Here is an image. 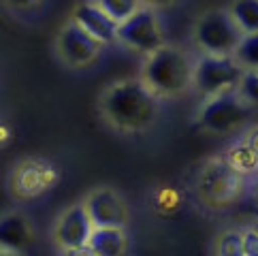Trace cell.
<instances>
[{
	"label": "cell",
	"mask_w": 258,
	"mask_h": 256,
	"mask_svg": "<svg viewBox=\"0 0 258 256\" xmlns=\"http://www.w3.org/2000/svg\"><path fill=\"white\" fill-rule=\"evenodd\" d=\"M98 111L119 133H145L160 115V98L141 77L109 84L98 96Z\"/></svg>",
	"instance_id": "1"
},
{
	"label": "cell",
	"mask_w": 258,
	"mask_h": 256,
	"mask_svg": "<svg viewBox=\"0 0 258 256\" xmlns=\"http://www.w3.org/2000/svg\"><path fill=\"white\" fill-rule=\"evenodd\" d=\"M141 79L158 98L181 96L195 88V60L181 47L164 45L152 56H145Z\"/></svg>",
	"instance_id": "2"
},
{
	"label": "cell",
	"mask_w": 258,
	"mask_h": 256,
	"mask_svg": "<svg viewBox=\"0 0 258 256\" xmlns=\"http://www.w3.org/2000/svg\"><path fill=\"white\" fill-rule=\"evenodd\" d=\"M243 36L228 9H209L201 13L192 30L195 45L207 56H235Z\"/></svg>",
	"instance_id": "3"
},
{
	"label": "cell",
	"mask_w": 258,
	"mask_h": 256,
	"mask_svg": "<svg viewBox=\"0 0 258 256\" xmlns=\"http://www.w3.org/2000/svg\"><path fill=\"white\" fill-rule=\"evenodd\" d=\"M197 195L211 209L230 207L243 195V175L224 158L209 160L197 175Z\"/></svg>",
	"instance_id": "4"
},
{
	"label": "cell",
	"mask_w": 258,
	"mask_h": 256,
	"mask_svg": "<svg viewBox=\"0 0 258 256\" xmlns=\"http://www.w3.org/2000/svg\"><path fill=\"white\" fill-rule=\"evenodd\" d=\"M252 105L241 96L239 90L205 98L197 113V124L211 135H230L250 117Z\"/></svg>",
	"instance_id": "5"
},
{
	"label": "cell",
	"mask_w": 258,
	"mask_h": 256,
	"mask_svg": "<svg viewBox=\"0 0 258 256\" xmlns=\"http://www.w3.org/2000/svg\"><path fill=\"white\" fill-rule=\"evenodd\" d=\"M245 69L235 56H207L201 53L195 60V88L205 98L239 90Z\"/></svg>",
	"instance_id": "6"
},
{
	"label": "cell",
	"mask_w": 258,
	"mask_h": 256,
	"mask_svg": "<svg viewBox=\"0 0 258 256\" xmlns=\"http://www.w3.org/2000/svg\"><path fill=\"white\" fill-rule=\"evenodd\" d=\"M117 43H122L124 47L137 53H143V56H152L154 51L162 49L167 45V39H164L158 11L150 7H141L131 20L119 24Z\"/></svg>",
	"instance_id": "7"
},
{
	"label": "cell",
	"mask_w": 258,
	"mask_h": 256,
	"mask_svg": "<svg viewBox=\"0 0 258 256\" xmlns=\"http://www.w3.org/2000/svg\"><path fill=\"white\" fill-rule=\"evenodd\" d=\"M56 51L71 69H84L94 64L103 51V43L86 32L75 20H69L56 36Z\"/></svg>",
	"instance_id": "8"
},
{
	"label": "cell",
	"mask_w": 258,
	"mask_h": 256,
	"mask_svg": "<svg viewBox=\"0 0 258 256\" xmlns=\"http://www.w3.org/2000/svg\"><path fill=\"white\" fill-rule=\"evenodd\" d=\"M60 179V171L56 164L45 158H28L15 167L11 175V192L15 199H36L49 192Z\"/></svg>",
	"instance_id": "9"
},
{
	"label": "cell",
	"mask_w": 258,
	"mask_h": 256,
	"mask_svg": "<svg viewBox=\"0 0 258 256\" xmlns=\"http://www.w3.org/2000/svg\"><path fill=\"white\" fill-rule=\"evenodd\" d=\"M94 231H96V226L90 220V214L84 205V201H79V203L67 207L56 218V224H53V241H56V245L62 252H67L73 248L88 245Z\"/></svg>",
	"instance_id": "10"
},
{
	"label": "cell",
	"mask_w": 258,
	"mask_h": 256,
	"mask_svg": "<svg viewBox=\"0 0 258 256\" xmlns=\"http://www.w3.org/2000/svg\"><path fill=\"white\" fill-rule=\"evenodd\" d=\"M90 220L96 228H124L128 222V205L117 190L109 186L94 188L84 199Z\"/></svg>",
	"instance_id": "11"
},
{
	"label": "cell",
	"mask_w": 258,
	"mask_h": 256,
	"mask_svg": "<svg viewBox=\"0 0 258 256\" xmlns=\"http://www.w3.org/2000/svg\"><path fill=\"white\" fill-rule=\"evenodd\" d=\"M71 20H75L81 28L86 32H90L103 45H111L117 41L119 24L113 20V17H109L94 0H84V3H79L75 9H73Z\"/></svg>",
	"instance_id": "12"
},
{
	"label": "cell",
	"mask_w": 258,
	"mask_h": 256,
	"mask_svg": "<svg viewBox=\"0 0 258 256\" xmlns=\"http://www.w3.org/2000/svg\"><path fill=\"white\" fill-rule=\"evenodd\" d=\"M30 241H32V228L28 218L17 212L5 214L3 220H0V245H3V250L22 254L30 245Z\"/></svg>",
	"instance_id": "13"
},
{
	"label": "cell",
	"mask_w": 258,
	"mask_h": 256,
	"mask_svg": "<svg viewBox=\"0 0 258 256\" xmlns=\"http://www.w3.org/2000/svg\"><path fill=\"white\" fill-rule=\"evenodd\" d=\"M96 256H124L128 248V235L124 228H96L90 239Z\"/></svg>",
	"instance_id": "14"
},
{
	"label": "cell",
	"mask_w": 258,
	"mask_h": 256,
	"mask_svg": "<svg viewBox=\"0 0 258 256\" xmlns=\"http://www.w3.org/2000/svg\"><path fill=\"white\" fill-rule=\"evenodd\" d=\"M230 167H233L237 173H241V175H252V173H258V156L247 148V143L241 139L233 143L230 148L224 152L222 156Z\"/></svg>",
	"instance_id": "15"
},
{
	"label": "cell",
	"mask_w": 258,
	"mask_h": 256,
	"mask_svg": "<svg viewBox=\"0 0 258 256\" xmlns=\"http://www.w3.org/2000/svg\"><path fill=\"white\" fill-rule=\"evenodd\" d=\"M228 11L235 17L237 26L243 30V34L258 32V0H233Z\"/></svg>",
	"instance_id": "16"
},
{
	"label": "cell",
	"mask_w": 258,
	"mask_h": 256,
	"mask_svg": "<svg viewBox=\"0 0 258 256\" xmlns=\"http://www.w3.org/2000/svg\"><path fill=\"white\" fill-rule=\"evenodd\" d=\"M94 3L103 9L109 17H113L117 24H124L126 20H131L143 7L141 0H94Z\"/></svg>",
	"instance_id": "17"
},
{
	"label": "cell",
	"mask_w": 258,
	"mask_h": 256,
	"mask_svg": "<svg viewBox=\"0 0 258 256\" xmlns=\"http://www.w3.org/2000/svg\"><path fill=\"white\" fill-rule=\"evenodd\" d=\"M216 256H245L243 252V231H224L218 235L214 245Z\"/></svg>",
	"instance_id": "18"
},
{
	"label": "cell",
	"mask_w": 258,
	"mask_h": 256,
	"mask_svg": "<svg viewBox=\"0 0 258 256\" xmlns=\"http://www.w3.org/2000/svg\"><path fill=\"white\" fill-rule=\"evenodd\" d=\"M235 58L245 71H258V32L243 36L241 45L235 51Z\"/></svg>",
	"instance_id": "19"
},
{
	"label": "cell",
	"mask_w": 258,
	"mask_h": 256,
	"mask_svg": "<svg viewBox=\"0 0 258 256\" xmlns=\"http://www.w3.org/2000/svg\"><path fill=\"white\" fill-rule=\"evenodd\" d=\"M239 92L250 105H258V71H245Z\"/></svg>",
	"instance_id": "20"
},
{
	"label": "cell",
	"mask_w": 258,
	"mask_h": 256,
	"mask_svg": "<svg viewBox=\"0 0 258 256\" xmlns=\"http://www.w3.org/2000/svg\"><path fill=\"white\" fill-rule=\"evenodd\" d=\"M45 0H5V5L11 9V11H17V13H28V11H34L39 9Z\"/></svg>",
	"instance_id": "21"
},
{
	"label": "cell",
	"mask_w": 258,
	"mask_h": 256,
	"mask_svg": "<svg viewBox=\"0 0 258 256\" xmlns=\"http://www.w3.org/2000/svg\"><path fill=\"white\" fill-rule=\"evenodd\" d=\"M243 252L245 256H258V231L245 228L243 231Z\"/></svg>",
	"instance_id": "22"
},
{
	"label": "cell",
	"mask_w": 258,
	"mask_h": 256,
	"mask_svg": "<svg viewBox=\"0 0 258 256\" xmlns=\"http://www.w3.org/2000/svg\"><path fill=\"white\" fill-rule=\"evenodd\" d=\"M243 141L247 143V148H250L256 156H258V126L252 128V131H247L245 137H243Z\"/></svg>",
	"instance_id": "23"
},
{
	"label": "cell",
	"mask_w": 258,
	"mask_h": 256,
	"mask_svg": "<svg viewBox=\"0 0 258 256\" xmlns=\"http://www.w3.org/2000/svg\"><path fill=\"white\" fill-rule=\"evenodd\" d=\"M143 7H150V9H156V11H160V9H167V7H173L177 5L179 0H141Z\"/></svg>",
	"instance_id": "24"
},
{
	"label": "cell",
	"mask_w": 258,
	"mask_h": 256,
	"mask_svg": "<svg viewBox=\"0 0 258 256\" xmlns=\"http://www.w3.org/2000/svg\"><path fill=\"white\" fill-rule=\"evenodd\" d=\"M64 256H96V252L92 250V245H81V248H73V250H67Z\"/></svg>",
	"instance_id": "25"
},
{
	"label": "cell",
	"mask_w": 258,
	"mask_h": 256,
	"mask_svg": "<svg viewBox=\"0 0 258 256\" xmlns=\"http://www.w3.org/2000/svg\"><path fill=\"white\" fill-rule=\"evenodd\" d=\"M0 256H22V254H17V252H9V250H3V254Z\"/></svg>",
	"instance_id": "26"
},
{
	"label": "cell",
	"mask_w": 258,
	"mask_h": 256,
	"mask_svg": "<svg viewBox=\"0 0 258 256\" xmlns=\"http://www.w3.org/2000/svg\"><path fill=\"white\" fill-rule=\"evenodd\" d=\"M254 228H256V231H258V224H256V226H254Z\"/></svg>",
	"instance_id": "27"
}]
</instances>
